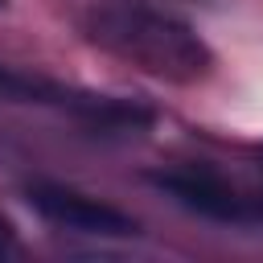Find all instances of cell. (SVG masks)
<instances>
[{"mask_svg":"<svg viewBox=\"0 0 263 263\" xmlns=\"http://www.w3.org/2000/svg\"><path fill=\"white\" fill-rule=\"evenodd\" d=\"M82 33L103 53L152 74L160 82L193 86L210 78L214 53L210 45L173 12H160L144 0H95L82 12Z\"/></svg>","mask_w":263,"mask_h":263,"instance_id":"obj_1","label":"cell"},{"mask_svg":"<svg viewBox=\"0 0 263 263\" xmlns=\"http://www.w3.org/2000/svg\"><path fill=\"white\" fill-rule=\"evenodd\" d=\"M29 205L58 230L70 234H95V238H132L136 234V218L66 185H49V181H33L29 185Z\"/></svg>","mask_w":263,"mask_h":263,"instance_id":"obj_2","label":"cell"},{"mask_svg":"<svg viewBox=\"0 0 263 263\" xmlns=\"http://www.w3.org/2000/svg\"><path fill=\"white\" fill-rule=\"evenodd\" d=\"M0 95L25 99V103H49V107H62L70 115H86L99 127L148 123V111H140L132 103H119V99H107V95L70 90V86H58V82H45V78H33V74H21V70H4V66H0Z\"/></svg>","mask_w":263,"mask_h":263,"instance_id":"obj_3","label":"cell"},{"mask_svg":"<svg viewBox=\"0 0 263 263\" xmlns=\"http://www.w3.org/2000/svg\"><path fill=\"white\" fill-rule=\"evenodd\" d=\"M152 185L164 189L177 205L210 218V222H251L255 205L251 197H242L222 173L214 168H197V164H181V168H164L152 173Z\"/></svg>","mask_w":263,"mask_h":263,"instance_id":"obj_4","label":"cell"},{"mask_svg":"<svg viewBox=\"0 0 263 263\" xmlns=\"http://www.w3.org/2000/svg\"><path fill=\"white\" fill-rule=\"evenodd\" d=\"M0 8H4V0H0Z\"/></svg>","mask_w":263,"mask_h":263,"instance_id":"obj_5","label":"cell"}]
</instances>
